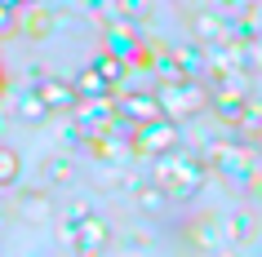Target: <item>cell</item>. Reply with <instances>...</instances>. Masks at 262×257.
I'll list each match as a JSON object with an SVG mask.
<instances>
[{"label": "cell", "instance_id": "cell-1", "mask_svg": "<svg viewBox=\"0 0 262 257\" xmlns=\"http://www.w3.org/2000/svg\"><path fill=\"white\" fill-rule=\"evenodd\" d=\"M209 177V164L195 160V155H165L156 164V186L165 191L169 200H191L195 191L205 186Z\"/></svg>", "mask_w": 262, "mask_h": 257}, {"label": "cell", "instance_id": "cell-2", "mask_svg": "<svg viewBox=\"0 0 262 257\" xmlns=\"http://www.w3.org/2000/svg\"><path fill=\"white\" fill-rule=\"evenodd\" d=\"M107 235H111L107 222H102L98 213H89L84 204L67 217V226H62V244H67L76 257H98L102 248H107Z\"/></svg>", "mask_w": 262, "mask_h": 257}, {"label": "cell", "instance_id": "cell-3", "mask_svg": "<svg viewBox=\"0 0 262 257\" xmlns=\"http://www.w3.org/2000/svg\"><path fill=\"white\" fill-rule=\"evenodd\" d=\"M173 142H178V129H173V120H156V124H134V151L138 155H156V160H165L169 151H173Z\"/></svg>", "mask_w": 262, "mask_h": 257}, {"label": "cell", "instance_id": "cell-4", "mask_svg": "<svg viewBox=\"0 0 262 257\" xmlns=\"http://www.w3.org/2000/svg\"><path fill=\"white\" fill-rule=\"evenodd\" d=\"M156 98H160V107H165V120H187V115H195V111L205 107V94H200L191 80L169 84V89H160Z\"/></svg>", "mask_w": 262, "mask_h": 257}, {"label": "cell", "instance_id": "cell-5", "mask_svg": "<svg viewBox=\"0 0 262 257\" xmlns=\"http://www.w3.org/2000/svg\"><path fill=\"white\" fill-rule=\"evenodd\" d=\"M213 164H222L231 177H249L253 173V155L245 147H235V142H218L213 147Z\"/></svg>", "mask_w": 262, "mask_h": 257}, {"label": "cell", "instance_id": "cell-6", "mask_svg": "<svg viewBox=\"0 0 262 257\" xmlns=\"http://www.w3.org/2000/svg\"><path fill=\"white\" fill-rule=\"evenodd\" d=\"M36 98H40L49 111H62V107H76V102H80V89H76V84H62V80H40L36 84Z\"/></svg>", "mask_w": 262, "mask_h": 257}, {"label": "cell", "instance_id": "cell-7", "mask_svg": "<svg viewBox=\"0 0 262 257\" xmlns=\"http://www.w3.org/2000/svg\"><path fill=\"white\" fill-rule=\"evenodd\" d=\"M94 71H98V76H102L107 84H120V80H124V71H129V62H124L120 54H98Z\"/></svg>", "mask_w": 262, "mask_h": 257}, {"label": "cell", "instance_id": "cell-8", "mask_svg": "<svg viewBox=\"0 0 262 257\" xmlns=\"http://www.w3.org/2000/svg\"><path fill=\"white\" fill-rule=\"evenodd\" d=\"M18 213L23 217H31V222H45V217H49V200H45L40 191H27V195H18Z\"/></svg>", "mask_w": 262, "mask_h": 257}, {"label": "cell", "instance_id": "cell-9", "mask_svg": "<svg viewBox=\"0 0 262 257\" xmlns=\"http://www.w3.org/2000/svg\"><path fill=\"white\" fill-rule=\"evenodd\" d=\"M76 89H80V98H107V89H111V84L102 80V76H98L94 67H89V71L80 76V84H76Z\"/></svg>", "mask_w": 262, "mask_h": 257}, {"label": "cell", "instance_id": "cell-10", "mask_svg": "<svg viewBox=\"0 0 262 257\" xmlns=\"http://www.w3.org/2000/svg\"><path fill=\"white\" fill-rule=\"evenodd\" d=\"M195 36H205V40H222L227 27H222L218 14H200V18H195Z\"/></svg>", "mask_w": 262, "mask_h": 257}, {"label": "cell", "instance_id": "cell-11", "mask_svg": "<svg viewBox=\"0 0 262 257\" xmlns=\"http://www.w3.org/2000/svg\"><path fill=\"white\" fill-rule=\"evenodd\" d=\"M18 111H23V120H45V115H49V107H45L40 98H36V89L18 98Z\"/></svg>", "mask_w": 262, "mask_h": 257}, {"label": "cell", "instance_id": "cell-12", "mask_svg": "<svg viewBox=\"0 0 262 257\" xmlns=\"http://www.w3.org/2000/svg\"><path fill=\"white\" fill-rule=\"evenodd\" d=\"M227 230H231V240H253V217L249 213H231L227 217Z\"/></svg>", "mask_w": 262, "mask_h": 257}, {"label": "cell", "instance_id": "cell-13", "mask_svg": "<svg viewBox=\"0 0 262 257\" xmlns=\"http://www.w3.org/2000/svg\"><path fill=\"white\" fill-rule=\"evenodd\" d=\"M0 160H5V164H0L5 182H14V177H18V164H23V160H18V151H14V147H5V155H0Z\"/></svg>", "mask_w": 262, "mask_h": 257}, {"label": "cell", "instance_id": "cell-14", "mask_svg": "<svg viewBox=\"0 0 262 257\" xmlns=\"http://www.w3.org/2000/svg\"><path fill=\"white\" fill-rule=\"evenodd\" d=\"M160 200H169L160 186H142L138 191V204H142V208H160Z\"/></svg>", "mask_w": 262, "mask_h": 257}, {"label": "cell", "instance_id": "cell-15", "mask_svg": "<svg viewBox=\"0 0 262 257\" xmlns=\"http://www.w3.org/2000/svg\"><path fill=\"white\" fill-rule=\"evenodd\" d=\"M249 62H253V67H262V36H253V40H249Z\"/></svg>", "mask_w": 262, "mask_h": 257}]
</instances>
